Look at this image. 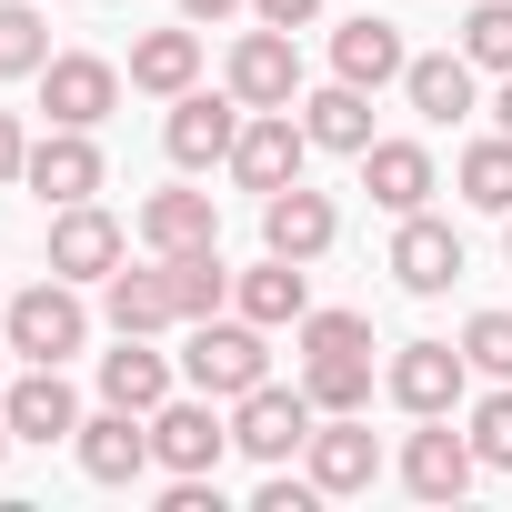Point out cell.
Masks as SVG:
<instances>
[{
  "instance_id": "obj_1",
  "label": "cell",
  "mask_w": 512,
  "mask_h": 512,
  "mask_svg": "<svg viewBox=\"0 0 512 512\" xmlns=\"http://www.w3.org/2000/svg\"><path fill=\"white\" fill-rule=\"evenodd\" d=\"M0 342H11V362H71L81 342H91V302H81V282H31V292H11L0 302Z\"/></svg>"
},
{
  "instance_id": "obj_2",
  "label": "cell",
  "mask_w": 512,
  "mask_h": 512,
  "mask_svg": "<svg viewBox=\"0 0 512 512\" xmlns=\"http://www.w3.org/2000/svg\"><path fill=\"white\" fill-rule=\"evenodd\" d=\"M181 382L191 392H211V402H241L251 382H272V342H262V322H191V342H181Z\"/></svg>"
},
{
  "instance_id": "obj_3",
  "label": "cell",
  "mask_w": 512,
  "mask_h": 512,
  "mask_svg": "<svg viewBox=\"0 0 512 512\" xmlns=\"http://www.w3.org/2000/svg\"><path fill=\"white\" fill-rule=\"evenodd\" d=\"M241 121H251V111H241V91H231V81H221V91H201V81H191V91L171 101V121H161L171 171H221V161H231V141H241Z\"/></svg>"
},
{
  "instance_id": "obj_4",
  "label": "cell",
  "mask_w": 512,
  "mask_h": 512,
  "mask_svg": "<svg viewBox=\"0 0 512 512\" xmlns=\"http://www.w3.org/2000/svg\"><path fill=\"white\" fill-rule=\"evenodd\" d=\"M312 422H322V402L292 382H251L241 402H231V452H251V462H292L302 442H312Z\"/></svg>"
},
{
  "instance_id": "obj_5",
  "label": "cell",
  "mask_w": 512,
  "mask_h": 512,
  "mask_svg": "<svg viewBox=\"0 0 512 512\" xmlns=\"http://www.w3.org/2000/svg\"><path fill=\"white\" fill-rule=\"evenodd\" d=\"M221 81L241 91V111H292V101H302V41L272 31V21H251V31L231 41Z\"/></svg>"
},
{
  "instance_id": "obj_6",
  "label": "cell",
  "mask_w": 512,
  "mask_h": 512,
  "mask_svg": "<svg viewBox=\"0 0 512 512\" xmlns=\"http://www.w3.org/2000/svg\"><path fill=\"white\" fill-rule=\"evenodd\" d=\"M41 111H51L61 131H101V121L121 111V61H101V51H51V61H41Z\"/></svg>"
},
{
  "instance_id": "obj_7",
  "label": "cell",
  "mask_w": 512,
  "mask_h": 512,
  "mask_svg": "<svg viewBox=\"0 0 512 512\" xmlns=\"http://www.w3.org/2000/svg\"><path fill=\"white\" fill-rule=\"evenodd\" d=\"M302 472L322 482V502L372 492V482H382V442H372V422H362V412H322L312 442H302Z\"/></svg>"
},
{
  "instance_id": "obj_8",
  "label": "cell",
  "mask_w": 512,
  "mask_h": 512,
  "mask_svg": "<svg viewBox=\"0 0 512 512\" xmlns=\"http://www.w3.org/2000/svg\"><path fill=\"white\" fill-rule=\"evenodd\" d=\"M302 151H312V131H302V111H251L221 171H231L241 191H262V201H272V191H292V181H302Z\"/></svg>"
},
{
  "instance_id": "obj_9",
  "label": "cell",
  "mask_w": 512,
  "mask_h": 512,
  "mask_svg": "<svg viewBox=\"0 0 512 512\" xmlns=\"http://www.w3.org/2000/svg\"><path fill=\"white\" fill-rule=\"evenodd\" d=\"M462 382H472V352H462V342H402V352L382 362V392H392L412 422L452 412V402H462Z\"/></svg>"
},
{
  "instance_id": "obj_10",
  "label": "cell",
  "mask_w": 512,
  "mask_h": 512,
  "mask_svg": "<svg viewBox=\"0 0 512 512\" xmlns=\"http://www.w3.org/2000/svg\"><path fill=\"white\" fill-rule=\"evenodd\" d=\"M392 472H402V492H412V502H462V492H472V472H482V452H472V432H452V412H432V422L402 442V462H392Z\"/></svg>"
},
{
  "instance_id": "obj_11",
  "label": "cell",
  "mask_w": 512,
  "mask_h": 512,
  "mask_svg": "<svg viewBox=\"0 0 512 512\" xmlns=\"http://www.w3.org/2000/svg\"><path fill=\"white\" fill-rule=\"evenodd\" d=\"M121 262H131V231H121L101 201H61V211H51V272H61V282H111Z\"/></svg>"
},
{
  "instance_id": "obj_12",
  "label": "cell",
  "mask_w": 512,
  "mask_h": 512,
  "mask_svg": "<svg viewBox=\"0 0 512 512\" xmlns=\"http://www.w3.org/2000/svg\"><path fill=\"white\" fill-rule=\"evenodd\" d=\"M101 181H111L101 141H91V131H61V121H51V131L31 141V161H21V191H41L51 211H61V201H101Z\"/></svg>"
},
{
  "instance_id": "obj_13",
  "label": "cell",
  "mask_w": 512,
  "mask_h": 512,
  "mask_svg": "<svg viewBox=\"0 0 512 512\" xmlns=\"http://www.w3.org/2000/svg\"><path fill=\"white\" fill-rule=\"evenodd\" d=\"M71 452H81V472L91 482H141L161 452H151V412H121V402H101V412H81V432H71Z\"/></svg>"
},
{
  "instance_id": "obj_14",
  "label": "cell",
  "mask_w": 512,
  "mask_h": 512,
  "mask_svg": "<svg viewBox=\"0 0 512 512\" xmlns=\"http://www.w3.org/2000/svg\"><path fill=\"white\" fill-rule=\"evenodd\" d=\"M392 282H402L412 302L452 292V282H462V231L432 221V211H402V231H392Z\"/></svg>"
},
{
  "instance_id": "obj_15",
  "label": "cell",
  "mask_w": 512,
  "mask_h": 512,
  "mask_svg": "<svg viewBox=\"0 0 512 512\" xmlns=\"http://www.w3.org/2000/svg\"><path fill=\"white\" fill-rule=\"evenodd\" d=\"M151 452H161V472H221V452H231V422L211 412V392H191V402H161V412H151Z\"/></svg>"
},
{
  "instance_id": "obj_16",
  "label": "cell",
  "mask_w": 512,
  "mask_h": 512,
  "mask_svg": "<svg viewBox=\"0 0 512 512\" xmlns=\"http://www.w3.org/2000/svg\"><path fill=\"white\" fill-rule=\"evenodd\" d=\"M342 241V211H332V191H272L262 201V251H282V262H322V251Z\"/></svg>"
},
{
  "instance_id": "obj_17",
  "label": "cell",
  "mask_w": 512,
  "mask_h": 512,
  "mask_svg": "<svg viewBox=\"0 0 512 512\" xmlns=\"http://www.w3.org/2000/svg\"><path fill=\"white\" fill-rule=\"evenodd\" d=\"M0 412H11L21 442H71V432H81V392L61 382V362H31L11 392H0Z\"/></svg>"
},
{
  "instance_id": "obj_18",
  "label": "cell",
  "mask_w": 512,
  "mask_h": 512,
  "mask_svg": "<svg viewBox=\"0 0 512 512\" xmlns=\"http://www.w3.org/2000/svg\"><path fill=\"white\" fill-rule=\"evenodd\" d=\"M402 71H412V51H402V21L362 11V21H342V31H332V81H352V91H382V81H402Z\"/></svg>"
},
{
  "instance_id": "obj_19",
  "label": "cell",
  "mask_w": 512,
  "mask_h": 512,
  "mask_svg": "<svg viewBox=\"0 0 512 512\" xmlns=\"http://www.w3.org/2000/svg\"><path fill=\"white\" fill-rule=\"evenodd\" d=\"M402 101H412L432 131H452V121L482 101V71H472L462 51H412V71H402Z\"/></svg>"
},
{
  "instance_id": "obj_20",
  "label": "cell",
  "mask_w": 512,
  "mask_h": 512,
  "mask_svg": "<svg viewBox=\"0 0 512 512\" xmlns=\"http://www.w3.org/2000/svg\"><path fill=\"white\" fill-rule=\"evenodd\" d=\"M362 191L402 221V211H432L442 171H432V151H422V141H372V151H362Z\"/></svg>"
},
{
  "instance_id": "obj_21",
  "label": "cell",
  "mask_w": 512,
  "mask_h": 512,
  "mask_svg": "<svg viewBox=\"0 0 512 512\" xmlns=\"http://www.w3.org/2000/svg\"><path fill=\"white\" fill-rule=\"evenodd\" d=\"M231 302L262 322V332H282V322L312 312V262H282V251H262L251 272H231Z\"/></svg>"
},
{
  "instance_id": "obj_22",
  "label": "cell",
  "mask_w": 512,
  "mask_h": 512,
  "mask_svg": "<svg viewBox=\"0 0 512 512\" xmlns=\"http://www.w3.org/2000/svg\"><path fill=\"white\" fill-rule=\"evenodd\" d=\"M302 392L322 412H372V342H302Z\"/></svg>"
},
{
  "instance_id": "obj_23",
  "label": "cell",
  "mask_w": 512,
  "mask_h": 512,
  "mask_svg": "<svg viewBox=\"0 0 512 512\" xmlns=\"http://www.w3.org/2000/svg\"><path fill=\"white\" fill-rule=\"evenodd\" d=\"M302 111V131H312V151H372V91H352V81H322V91H302L292 101Z\"/></svg>"
},
{
  "instance_id": "obj_24",
  "label": "cell",
  "mask_w": 512,
  "mask_h": 512,
  "mask_svg": "<svg viewBox=\"0 0 512 512\" xmlns=\"http://www.w3.org/2000/svg\"><path fill=\"white\" fill-rule=\"evenodd\" d=\"M101 402L161 412L171 402V352H151V332H121V352H101Z\"/></svg>"
},
{
  "instance_id": "obj_25",
  "label": "cell",
  "mask_w": 512,
  "mask_h": 512,
  "mask_svg": "<svg viewBox=\"0 0 512 512\" xmlns=\"http://www.w3.org/2000/svg\"><path fill=\"white\" fill-rule=\"evenodd\" d=\"M201 81V31L181 21V31H141L131 41V91H151V101H181Z\"/></svg>"
},
{
  "instance_id": "obj_26",
  "label": "cell",
  "mask_w": 512,
  "mask_h": 512,
  "mask_svg": "<svg viewBox=\"0 0 512 512\" xmlns=\"http://www.w3.org/2000/svg\"><path fill=\"white\" fill-rule=\"evenodd\" d=\"M141 241H151V251H201V241H221V201L171 181V191L141 201Z\"/></svg>"
},
{
  "instance_id": "obj_27",
  "label": "cell",
  "mask_w": 512,
  "mask_h": 512,
  "mask_svg": "<svg viewBox=\"0 0 512 512\" xmlns=\"http://www.w3.org/2000/svg\"><path fill=\"white\" fill-rule=\"evenodd\" d=\"M151 262H161V282H171L181 322H211V312L231 302V272H221V241H201V251H151Z\"/></svg>"
},
{
  "instance_id": "obj_28",
  "label": "cell",
  "mask_w": 512,
  "mask_h": 512,
  "mask_svg": "<svg viewBox=\"0 0 512 512\" xmlns=\"http://www.w3.org/2000/svg\"><path fill=\"white\" fill-rule=\"evenodd\" d=\"M101 312H111V332H171V322H181L161 262H151V272H111V282H101Z\"/></svg>"
},
{
  "instance_id": "obj_29",
  "label": "cell",
  "mask_w": 512,
  "mask_h": 512,
  "mask_svg": "<svg viewBox=\"0 0 512 512\" xmlns=\"http://www.w3.org/2000/svg\"><path fill=\"white\" fill-rule=\"evenodd\" d=\"M452 191H462L472 211H512V131H492V141H472V151L452 161Z\"/></svg>"
},
{
  "instance_id": "obj_30",
  "label": "cell",
  "mask_w": 512,
  "mask_h": 512,
  "mask_svg": "<svg viewBox=\"0 0 512 512\" xmlns=\"http://www.w3.org/2000/svg\"><path fill=\"white\" fill-rule=\"evenodd\" d=\"M41 61H51L41 11H31V0H0V81H41Z\"/></svg>"
},
{
  "instance_id": "obj_31",
  "label": "cell",
  "mask_w": 512,
  "mask_h": 512,
  "mask_svg": "<svg viewBox=\"0 0 512 512\" xmlns=\"http://www.w3.org/2000/svg\"><path fill=\"white\" fill-rule=\"evenodd\" d=\"M462 61H472V71H512V0H472V21H462Z\"/></svg>"
},
{
  "instance_id": "obj_32",
  "label": "cell",
  "mask_w": 512,
  "mask_h": 512,
  "mask_svg": "<svg viewBox=\"0 0 512 512\" xmlns=\"http://www.w3.org/2000/svg\"><path fill=\"white\" fill-rule=\"evenodd\" d=\"M472 452H482V472H512V382L472 402Z\"/></svg>"
},
{
  "instance_id": "obj_33",
  "label": "cell",
  "mask_w": 512,
  "mask_h": 512,
  "mask_svg": "<svg viewBox=\"0 0 512 512\" xmlns=\"http://www.w3.org/2000/svg\"><path fill=\"white\" fill-rule=\"evenodd\" d=\"M462 352H472V372L512 382V312H472V322H462Z\"/></svg>"
},
{
  "instance_id": "obj_34",
  "label": "cell",
  "mask_w": 512,
  "mask_h": 512,
  "mask_svg": "<svg viewBox=\"0 0 512 512\" xmlns=\"http://www.w3.org/2000/svg\"><path fill=\"white\" fill-rule=\"evenodd\" d=\"M312 502H322V482H312V472L292 482L282 462H272V482H262V492H251V512H312Z\"/></svg>"
},
{
  "instance_id": "obj_35",
  "label": "cell",
  "mask_w": 512,
  "mask_h": 512,
  "mask_svg": "<svg viewBox=\"0 0 512 512\" xmlns=\"http://www.w3.org/2000/svg\"><path fill=\"white\" fill-rule=\"evenodd\" d=\"M251 21H272V31H312V21H322V0H251Z\"/></svg>"
},
{
  "instance_id": "obj_36",
  "label": "cell",
  "mask_w": 512,
  "mask_h": 512,
  "mask_svg": "<svg viewBox=\"0 0 512 512\" xmlns=\"http://www.w3.org/2000/svg\"><path fill=\"white\" fill-rule=\"evenodd\" d=\"M21 161H31V141H21V111H0V191L21 181Z\"/></svg>"
},
{
  "instance_id": "obj_37",
  "label": "cell",
  "mask_w": 512,
  "mask_h": 512,
  "mask_svg": "<svg viewBox=\"0 0 512 512\" xmlns=\"http://www.w3.org/2000/svg\"><path fill=\"white\" fill-rule=\"evenodd\" d=\"M231 11H251V0H181V21H191V31H211V21H231Z\"/></svg>"
},
{
  "instance_id": "obj_38",
  "label": "cell",
  "mask_w": 512,
  "mask_h": 512,
  "mask_svg": "<svg viewBox=\"0 0 512 512\" xmlns=\"http://www.w3.org/2000/svg\"><path fill=\"white\" fill-rule=\"evenodd\" d=\"M492 121H502V131H512V71H502V91H492Z\"/></svg>"
},
{
  "instance_id": "obj_39",
  "label": "cell",
  "mask_w": 512,
  "mask_h": 512,
  "mask_svg": "<svg viewBox=\"0 0 512 512\" xmlns=\"http://www.w3.org/2000/svg\"><path fill=\"white\" fill-rule=\"evenodd\" d=\"M11 442H21V432H11V412H0V462H11Z\"/></svg>"
},
{
  "instance_id": "obj_40",
  "label": "cell",
  "mask_w": 512,
  "mask_h": 512,
  "mask_svg": "<svg viewBox=\"0 0 512 512\" xmlns=\"http://www.w3.org/2000/svg\"><path fill=\"white\" fill-rule=\"evenodd\" d=\"M502 262H512V211H502Z\"/></svg>"
},
{
  "instance_id": "obj_41",
  "label": "cell",
  "mask_w": 512,
  "mask_h": 512,
  "mask_svg": "<svg viewBox=\"0 0 512 512\" xmlns=\"http://www.w3.org/2000/svg\"><path fill=\"white\" fill-rule=\"evenodd\" d=\"M0 302H11V292H0Z\"/></svg>"
},
{
  "instance_id": "obj_42",
  "label": "cell",
  "mask_w": 512,
  "mask_h": 512,
  "mask_svg": "<svg viewBox=\"0 0 512 512\" xmlns=\"http://www.w3.org/2000/svg\"><path fill=\"white\" fill-rule=\"evenodd\" d=\"M0 352H11V342H0Z\"/></svg>"
}]
</instances>
